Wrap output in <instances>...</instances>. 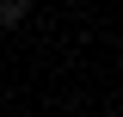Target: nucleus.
Returning a JSON list of instances; mask_svg holds the SVG:
<instances>
[{
    "mask_svg": "<svg viewBox=\"0 0 123 117\" xmlns=\"http://www.w3.org/2000/svg\"><path fill=\"white\" fill-rule=\"evenodd\" d=\"M25 19V0H0V25H18Z\"/></svg>",
    "mask_w": 123,
    "mask_h": 117,
    "instance_id": "nucleus-1",
    "label": "nucleus"
}]
</instances>
